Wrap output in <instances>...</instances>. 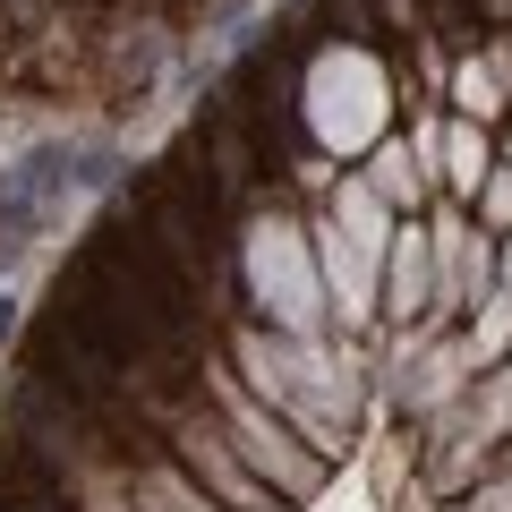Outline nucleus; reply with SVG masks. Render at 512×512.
Wrapping results in <instances>:
<instances>
[{
    "label": "nucleus",
    "instance_id": "9",
    "mask_svg": "<svg viewBox=\"0 0 512 512\" xmlns=\"http://www.w3.org/2000/svg\"><path fill=\"white\" fill-rule=\"evenodd\" d=\"M478 222H504V231H512V163H504V154H495L487 188H478Z\"/></svg>",
    "mask_w": 512,
    "mask_h": 512
},
{
    "label": "nucleus",
    "instance_id": "16",
    "mask_svg": "<svg viewBox=\"0 0 512 512\" xmlns=\"http://www.w3.org/2000/svg\"><path fill=\"white\" fill-rule=\"evenodd\" d=\"M504 291H512V248H504Z\"/></svg>",
    "mask_w": 512,
    "mask_h": 512
},
{
    "label": "nucleus",
    "instance_id": "8",
    "mask_svg": "<svg viewBox=\"0 0 512 512\" xmlns=\"http://www.w3.org/2000/svg\"><path fill=\"white\" fill-rule=\"evenodd\" d=\"M376 18H384V43H393V35H402V43L436 35V18H427V0H376Z\"/></svg>",
    "mask_w": 512,
    "mask_h": 512
},
{
    "label": "nucleus",
    "instance_id": "2",
    "mask_svg": "<svg viewBox=\"0 0 512 512\" xmlns=\"http://www.w3.org/2000/svg\"><path fill=\"white\" fill-rule=\"evenodd\" d=\"M248 265H256V291L282 308V325L291 333H316V291H308V248H299V231L282 214H265L248 231Z\"/></svg>",
    "mask_w": 512,
    "mask_h": 512
},
{
    "label": "nucleus",
    "instance_id": "12",
    "mask_svg": "<svg viewBox=\"0 0 512 512\" xmlns=\"http://www.w3.org/2000/svg\"><path fill=\"white\" fill-rule=\"evenodd\" d=\"M478 60H487V69H495V86L512 94V26H487V35H478Z\"/></svg>",
    "mask_w": 512,
    "mask_h": 512
},
{
    "label": "nucleus",
    "instance_id": "13",
    "mask_svg": "<svg viewBox=\"0 0 512 512\" xmlns=\"http://www.w3.org/2000/svg\"><path fill=\"white\" fill-rule=\"evenodd\" d=\"M18 333V291H0V342Z\"/></svg>",
    "mask_w": 512,
    "mask_h": 512
},
{
    "label": "nucleus",
    "instance_id": "4",
    "mask_svg": "<svg viewBox=\"0 0 512 512\" xmlns=\"http://www.w3.org/2000/svg\"><path fill=\"white\" fill-rule=\"evenodd\" d=\"M367 188H376L393 214H410V205L427 197V171H419V154H410V137H376L367 146V171H359Z\"/></svg>",
    "mask_w": 512,
    "mask_h": 512
},
{
    "label": "nucleus",
    "instance_id": "5",
    "mask_svg": "<svg viewBox=\"0 0 512 512\" xmlns=\"http://www.w3.org/2000/svg\"><path fill=\"white\" fill-rule=\"evenodd\" d=\"M444 103H453V120H478V128H495L512 111V94L495 86V69L478 60V43H470V52H453V86H444Z\"/></svg>",
    "mask_w": 512,
    "mask_h": 512
},
{
    "label": "nucleus",
    "instance_id": "3",
    "mask_svg": "<svg viewBox=\"0 0 512 512\" xmlns=\"http://www.w3.org/2000/svg\"><path fill=\"white\" fill-rule=\"evenodd\" d=\"M436 231H419V222H402L393 231V248H384V299H393V316H419L427 299H436Z\"/></svg>",
    "mask_w": 512,
    "mask_h": 512
},
{
    "label": "nucleus",
    "instance_id": "6",
    "mask_svg": "<svg viewBox=\"0 0 512 512\" xmlns=\"http://www.w3.org/2000/svg\"><path fill=\"white\" fill-rule=\"evenodd\" d=\"M487 171H495V137L478 120H453V128H444V188H453L461 205H478Z\"/></svg>",
    "mask_w": 512,
    "mask_h": 512
},
{
    "label": "nucleus",
    "instance_id": "11",
    "mask_svg": "<svg viewBox=\"0 0 512 512\" xmlns=\"http://www.w3.org/2000/svg\"><path fill=\"white\" fill-rule=\"evenodd\" d=\"M146 495H154V512H222V504H214V495H188V487H180V478H154V487H146Z\"/></svg>",
    "mask_w": 512,
    "mask_h": 512
},
{
    "label": "nucleus",
    "instance_id": "15",
    "mask_svg": "<svg viewBox=\"0 0 512 512\" xmlns=\"http://www.w3.org/2000/svg\"><path fill=\"white\" fill-rule=\"evenodd\" d=\"M504 163H512V120H504Z\"/></svg>",
    "mask_w": 512,
    "mask_h": 512
},
{
    "label": "nucleus",
    "instance_id": "1",
    "mask_svg": "<svg viewBox=\"0 0 512 512\" xmlns=\"http://www.w3.org/2000/svg\"><path fill=\"white\" fill-rule=\"evenodd\" d=\"M402 94V77L384 69V52H359V43H316L308 52V128L333 154H367L384 128V103Z\"/></svg>",
    "mask_w": 512,
    "mask_h": 512
},
{
    "label": "nucleus",
    "instance_id": "7",
    "mask_svg": "<svg viewBox=\"0 0 512 512\" xmlns=\"http://www.w3.org/2000/svg\"><path fill=\"white\" fill-rule=\"evenodd\" d=\"M316 9V35L325 43H359V52H384V18L376 0H308Z\"/></svg>",
    "mask_w": 512,
    "mask_h": 512
},
{
    "label": "nucleus",
    "instance_id": "10",
    "mask_svg": "<svg viewBox=\"0 0 512 512\" xmlns=\"http://www.w3.org/2000/svg\"><path fill=\"white\" fill-rule=\"evenodd\" d=\"M504 342H512V291H504V299H487V316H478V367H487Z\"/></svg>",
    "mask_w": 512,
    "mask_h": 512
},
{
    "label": "nucleus",
    "instance_id": "14",
    "mask_svg": "<svg viewBox=\"0 0 512 512\" xmlns=\"http://www.w3.org/2000/svg\"><path fill=\"white\" fill-rule=\"evenodd\" d=\"M470 512H512V487H495V495H478Z\"/></svg>",
    "mask_w": 512,
    "mask_h": 512
}]
</instances>
